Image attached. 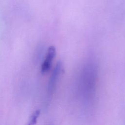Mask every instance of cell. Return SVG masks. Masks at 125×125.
Masks as SVG:
<instances>
[{
  "label": "cell",
  "instance_id": "3",
  "mask_svg": "<svg viewBox=\"0 0 125 125\" xmlns=\"http://www.w3.org/2000/svg\"><path fill=\"white\" fill-rule=\"evenodd\" d=\"M56 55V49L54 46H50L47 51L46 58L41 67V71L44 73L48 71L51 67L53 59Z\"/></svg>",
  "mask_w": 125,
  "mask_h": 125
},
{
  "label": "cell",
  "instance_id": "2",
  "mask_svg": "<svg viewBox=\"0 0 125 125\" xmlns=\"http://www.w3.org/2000/svg\"><path fill=\"white\" fill-rule=\"evenodd\" d=\"M62 65V64L61 62H58L54 67L53 71H52V74L48 82L47 87V94L49 96L51 95L54 91L57 82L61 71Z\"/></svg>",
  "mask_w": 125,
  "mask_h": 125
},
{
  "label": "cell",
  "instance_id": "4",
  "mask_svg": "<svg viewBox=\"0 0 125 125\" xmlns=\"http://www.w3.org/2000/svg\"><path fill=\"white\" fill-rule=\"evenodd\" d=\"M40 114V110H36L31 115L27 124L26 125H35L38 120V119Z\"/></svg>",
  "mask_w": 125,
  "mask_h": 125
},
{
  "label": "cell",
  "instance_id": "1",
  "mask_svg": "<svg viewBox=\"0 0 125 125\" xmlns=\"http://www.w3.org/2000/svg\"><path fill=\"white\" fill-rule=\"evenodd\" d=\"M82 77V90L85 98H91L94 93L95 85V71L92 68H88L84 72Z\"/></svg>",
  "mask_w": 125,
  "mask_h": 125
}]
</instances>
